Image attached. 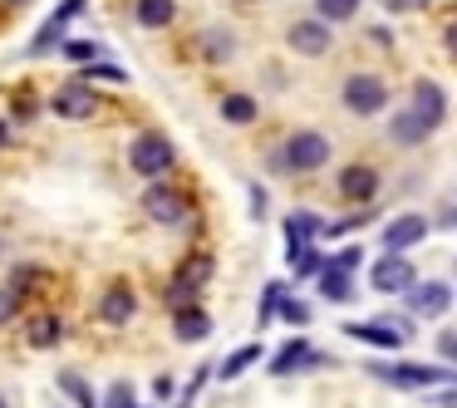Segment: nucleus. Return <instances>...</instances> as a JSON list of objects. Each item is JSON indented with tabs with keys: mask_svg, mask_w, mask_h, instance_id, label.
I'll list each match as a JSON object with an SVG mask.
<instances>
[{
	"mask_svg": "<svg viewBox=\"0 0 457 408\" xmlns=\"http://www.w3.org/2000/svg\"><path fill=\"white\" fill-rule=\"evenodd\" d=\"M374 379L394 388H437V384H457V369H437V364H374Z\"/></svg>",
	"mask_w": 457,
	"mask_h": 408,
	"instance_id": "1",
	"label": "nucleus"
},
{
	"mask_svg": "<svg viewBox=\"0 0 457 408\" xmlns=\"http://www.w3.org/2000/svg\"><path fill=\"white\" fill-rule=\"evenodd\" d=\"M329 162V138L325 133H290L286 148H280V168L290 172H315Z\"/></svg>",
	"mask_w": 457,
	"mask_h": 408,
	"instance_id": "2",
	"label": "nucleus"
},
{
	"mask_svg": "<svg viewBox=\"0 0 457 408\" xmlns=\"http://www.w3.org/2000/svg\"><path fill=\"white\" fill-rule=\"evenodd\" d=\"M129 162L133 172H143V178H162V172L172 168V143L162 138V133H138L129 148Z\"/></svg>",
	"mask_w": 457,
	"mask_h": 408,
	"instance_id": "3",
	"label": "nucleus"
},
{
	"mask_svg": "<svg viewBox=\"0 0 457 408\" xmlns=\"http://www.w3.org/2000/svg\"><path fill=\"white\" fill-rule=\"evenodd\" d=\"M384 104H388L384 79H374V74H349V79H345V109H349V113H359V119H374Z\"/></svg>",
	"mask_w": 457,
	"mask_h": 408,
	"instance_id": "4",
	"label": "nucleus"
},
{
	"mask_svg": "<svg viewBox=\"0 0 457 408\" xmlns=\"http://www.w3.org/2000/svg\"><path fill=\"white\" fill-rule=\"evenodd\" d=\"M143 212H148L153 221H162V227H182V221H187V202L158 178H153V187L143 192Z\"/></svg>",
	"mask_w": 457,
	"mask_h": 408,
	"instance_id": "5",
	"label": "nucleus"
},
{
	"mask_svg": "<svg viewBox=\"0 0 457 408\" xmlns=\"http://www.w3.org/2000/svg\"><path fill=\"white\" fill-rule=\"evenodd\" d=\"M349 339H364V345H378V349H398L413 339V325L408 320H374V325H345Z\"/></svg>",
	"mask_w": 457,
	"mask_h": 408,
	"instance_id": "6",
	"label": "nucleus"
},
{
	"mask_svg": "<svg viewBox=\"0 0 457 408\" xmlns=\"http://www.w3.org/2000/svg\"><path fill=\"white\" fill-rule=\"evenodd\" d=\"M207 276H212V261H207V256H192L187 266H182L178 276L168 280V300H172V310H178V305H192V300H197V290L207 286Z\"/></svg>",
	"mask_w": 457,
	"mask_h": 408,
	"instance_id": "7",
	"label": "nucleus"
},
{
	"mask_svg": "<svg viewBox=\"0 0 457 408\" xmlns=\"http://www.w3.org/2000/svg\"><path fill=\"white\" fill-rule=\"evenodd\" d=\"M408 305H413V315L437 320L453 305V290H447V280H413V286H408Z\"/></svg>",
	"mask_w": 457,
	"mask_h": 408,
	"instance_id": "8",
	"label": "nucleus"
},
{
	"mask_svg": "<svg viewBox=\"0 0 457 408\" xmlns=\"http://www.w3.org/2000/svg\"><path fill=\"white\" fill-rule=\"evenodd\" d=\"M408 286H413V261H403L398 251H388V261L374 266V290H384V296H403Z\"/></svg>",
	"mask_w": 457,
	"mask_h": 408,
	"instance_id": "9",
	"label": "nucleus"
},
{
	"mask_svg": "<svg viewBox=\"0 0 457 408\" xmlns=\"http://www.w3.org/2000/svg\"><path fill=\"white\" fill-rule=\"evenodd\" d=\"M423 237H428V217H418V212H403L398 221L384 227V246L388 251H408V246H418Z\"/></svg>",
	"mask_w": 457,
	"mask_h": 408,
	"instance_id": "10",
	"label": "nucleus"
},
{
	"mask_svg": "<svg viewBox=\"0 0 457 408\" xmlns=\"http://www.w3.org/2000/svg\"><path fill=\"white\" fill-rule=\"evenodd\" d=\"M408 109H413V113H423V119H428V129H437V123L447 119V94L437 89L433 79H418V84H413V104H408Z\"/></svg>",
	"mask_w": 457,
	"mask_h": 408,
	"instance_id": "11",
	"label": "nucleus"
},
{
	"mask_svg": "<svg viewBox=\"0 0 457 408\" xmlns=\"http://www.w3.org/2000/svg\"><path fill=\"white\" fill-rule=\"evenodd\" d=\"M374 192H378V172L374 168H345L339 172V197L345 202H374Z\"/></svg>",
	"mask_w": 457,
	"mask_h": 408,
	"instance_id": "12",
	"label": "nucleus"
},
{
	"mask_svg": "<svg viewBox=\"0 0 457 408\" xmlns=\"http://www.w3.org/2000/svg\"><path fill=\"white\" fill-rule=\"evenodd\" d=\"M290 50H295V54H325L329 50V25L295 21V25H290Z\"/></svg>",
	"mask_w": 457,
	"mask_h": 408,
	"instance_id": "13",
	"label": "nucleus"
},
{
	"mask_svg": "<svg viewBox=\"0 0 457 408\" xmlns=\"http://www.w3.org/2000/svg\"><path fill=\"white\" fill-rule=\"evenodd\" d=\"M310 364H320L315 345H305V339H290V345L280 349L276 359H270V374H276V379H286V374H295V369H310Z\"/></svg>",
	"mask_w": 457,
	"mask_h": 408,
	"instance_id": "14",
	"label": "nucleus"
},
{
	"mask_svg": "<svg viewBox=\"0 0 457 408\" xmlns=\"http://www.w3.org/2000/svg\"><path fill=\"white\" fill-rule=\"evenodd\" d=\"M133 310H138V305H133V290L129 286H109V290H104V300H99V320H104V325H129Z\"/></svg>",
	"mask_w": 457,
	"mask_h": 408,
	"instance_id": "15",
	"label": "nucleus"
},
{
	"mask_svg": "<svg viewBox=\"0 0 457 408\" xmlns=\"http://www.w3.org/2000/svg\"><path fill=\"white\" fill-rule=\"evenodd\" d=\"M172 329H178L182 345H197V339L212 335V315L197 305H178V315H172Z\"/></svg>",
	"mask_w": 457,
	"mask_h": 408,
	"instance_id": "16",
	"label": "nucleus"
},
{
	"mask_svg": "<svg viewBox=\"0 0 457 408\" xmlns=\"http://www.w3.org/2000/svg\"><path fill=\"white\" fill-rule=\"evenodd\" d=\"M94 104H99V99H94L89 89H79V84H64V89L54 94V104H50V109L60 113V119H89V113H94Z\"/></svg>",
	"mask_w": 457,
	"mask_h": 408,
	"instance_id": "17",
	"label": "nucleus"
},
{
	"mask_svg": "<svg viewBox=\"0 0 457 408\" xmlns=\"http://www.w3.org/2000/svg\"><path fill=\"white\" fill-rule=\"evenodd\" d=\"M388 133H394V143H403V148H413V143H423L433 129H428V119H423V113L403 109V113H394V123H388Z\"/></svg>",
	"mask_w": 457,
	"mask_h": 408,
	"instance_id": "18",
	"label": "nucleus"
},
{
	"mask_svg": "<svg viewBox=\"0 0 457 408\" xmlns=\"http://www.w3.org/2000/svg\"><path fill=\"white\" fill-rule=\"evenodd\" d=\"M320 296H325V300H349V296H354V280H349V271H339V266H329V261H325V271H320Z\"/></svg>",
	"mask_w": 457,
	"mask_h": 408,
	"instance_id": "19",
	"label": "nucleus"
},
{
	"mask_svg": "<svg viewBox=\"0 0 457 408\" xmlns=\"http://www.w3.org/2000/svg\"><path fill=\"white\" fill-rule=\"evenodd\" d=\"M133 15H138V25H148V30H162V25H172L178 5H172V0H138Z\"/></svg>",
	"mask_w": 457,
	"mask_h": 408,
	"instance_id": "20",
	"label": "nucleus"
},
{
	"mask_svg": "<svg viewBox=\"0 0 457 408\" xmlns=\"http://www.w3.org/2000/svg\"><path fill=\"white\" fill-rule=\"evenodd\" d=\"M286 237H290V251H295V246H310V241L320 237L315 217H310V212H290V217H286Z\"/></svg>",
	"mask_w": 457,
	"mask_h": 408,
	"instance_id": "21",
	"label": "nucleus"
},
{
	"mask_svg": "<svg viewBox=\"0 0 457 408\" xmlns=\"http://www.w3.org/2000/svg\"><path fill=\"white\" fill-rule=\"evenodd\" d=\"M221 119L227 123H251L256 119V99H251V94H227V99H221Z\"/></svg>",
	"mask_w": 457,
	"mask_h": 408,
	"instance_id": "22",
	"label": "nucleus"
},
{
	"mask_svg": "<svg viewBox=\"0 0 457 408\" xmlns=\"http://www.w3.org/2000/svg\"><path fill=\"white\" fill-rule=\"evenodd\" d=\"M290 261H295V276H320V271H325V256H320L315 246H295Z\"/></svg>",
	"mask_w": 457,
	"mask_h": 408,
	"instance_id": "23",
	"label": "nucleus"
},
{
	"mask_svg": "<svg viewBox=\"0 0 457 408\" xmlns=\"http://www.w3.org/2000/svg\"><path fill=\"white\" fill-rule=\"evenodd\" d=\"M54 339H60V320H54V315H40V320L30 325V345H35V349H50Z\"/></svg>",
	"mask_w": 457,
	"mask_h": 408,
	"instance_id": "24",
	"label": "nucleus"
},
{
	"mask_svg": "<svg viewBox=\"0 0 457 408\" xmlns=\"http://www.w3.org/2000/svg\"><path fill=\"white\" fill-rule=\"evenodd\" d=\"M256 354H261V349H256V345H246V349H237V354H231V359H227V364H221V379H241V374H246V369H251V364H256Z\"/></svg>",
	"mask_w": 457,
	"mask_h": 408,
	"instance_id": "25",
	"label": "nucleus"
},
{
	"mask_svg": "<svg viewBox=\"0 0 457 408\" xmlns=\"http://www.w3.org/2000/svg\"><path fill=\"white\" fill-rule=\"evenodd\" d=\"M320 21H349V15L359 11V0H315Z\"/></svg>",
	"mask_w": 457,
	"mask_h": 408,
	"instance_id": "26",
	"label": "nucleus"
},
{
	"mask_svg": "<svg viewBox=\"0 0 457 408\" xmlns=\"http://www.w3.org/2000/svg\"><path fill=\"white\" fill-rule=\"evenodd\" d=\"M60 388H64V394H70L79 408H94V394H89V384H84L79 374H60Z\"/></svg>",
	"mask_w": 457,
	"mask_h": 408,
	"instance_id": "27",
	"label": "nucleus"
},
{
	"mask_svg": "<svg viewBox=\"0 0 457 408\" xmlns=\"http://www.w3.org/2000/svg\"><path fill=\"white\" fill-rule=\"evenodd\" d=\"M64 54H70V60H99V45H89V40H70V45H64Z\"/></svg>",
	"mask_w": 457,
	"mask_h": 408,
	"instance_id": "28",
	"label": "nucleus"
},
{
	"mask_svg": "<svg viewBox=\"0 0 457 408\" xmlns=\"http://www.w3.org/2000/svg\"><path fill=\"white\" fill-rule=\"evenodd\" d=\"M359 261H364V251L359 246H349V251H339V256H329V266H339V271H349V276H354V266Z\"/></svg>",
	"mask_w": 457,
	"mask_h": 408,
	"instance_id": "29",
	"label": "nucleus"
},
{
	"mask_svg": "<svg viewBox=\"0 0 457 408\" xmlns=\"http://www.w3.org/2000/svg\"><path fill=\"white\" fill-rule=\"evenodd\" d=\"M428 404L433 408H457V388H428Z\"/></svg>",
	"mask_w": 457,
	"mask_h": 408,
	"instance_id": "30",
	"label": "nucleus"
},
{
	"mask_svg": "<svg viewBox=\"0 0 457 408\" xmlns=\"http://www.w3.org/2000/svg\"><path fill=\"white\" fill-rule=\"evenodd\" d=\"M109 408H133V388H129V384H113V394H109Z\"/></svg>",
	"mask_w": 457,
	"mask_h": 408,
	"instance_id": "31",
	"label": "nucleus"
},
{
	"mask_svg": "<svg viewBox=\"0 0 457 408\" xmlns=\"http://www.w3.org/2000/svg\"><path fill=\"white\" fill-rule=\"evenodd\" d=\"M84 74H94V79H119V84H123V70H119V64H89Z\"/></svg>",
	"mask_w": 457,
	"mask_h": 408,
	"instance_id": "32",
	"label": "nucleus"
},
{
	"mask_svg": "<svg viewBox=\"0 0 457 408\" xmlns=\"http://www.w3.org/2000/svg\"><path fill=\"white\" fill-rule=\"evenodd\" d=\"M15 320V290H0V325Z\"/></svg>",
	"mask_w": 457,
	"mask_h": 408,
	"instance_id": "33",
	"label": "nucleus"
},
{
	"mask_svg": "<svg viewBox=\"0 0 457 408\" xmlns=\"http://www.w3.org/2000/svg\"><path fill=\"white\" fill-rule=\"evenodd\" d=\"M437 349H443V354H447V359H457V329H447V335H443V339H437Z\"/></svg>",
	"mask_w": 457,
	"mask_h": 408,
	"instance_id": "34",
	"label": "nucleus"
},
{
	"mask_svg": "<svg viewBox=\"0 0 457 408\" xmlns=\"http://www.w3.org/2000/svg\"><path fill=\"white\" fill-rule=\"evenodd\" d=\"M428 0H388V11H423Z\"/></svg>",
	"mask_w": 457,
	"mask_h": 408,
	"instance_id": "35",
	"label": "nucleus"
},
{
	"mask_svg": "<svg viewBox=\"0 0 457 408\" xmlns=\"http://www.w3.org/2000/svg\"><path fill=\"white\" fill-rule=\"evenodd\" d=\"M437 227H447V231H457V207H443V217H437Z\"/></svg>",
	"mask_w": 457,
	"mask_h": 408,
	"instance_id": "36",
	"label": "nucleus"
},
{
	"mask_svg": "<svg viewBox=\"0 0 457 408\" xmlns=\"http://www.w3.org/2000/svg\"><path fill=\"white\" fill-rule=\"evenodd\" d=\"M447 50L457 54V25H447Z\"/></svg>",
	"mask_w": 457,
	"mask_h": 408,
	"instance_id": "37",
	"label": "nucleus"
},
{
	"mask_svg": "<svg viewBox=\"0 0 457 408\" xmlns=\"http://www.w3.org/2000/svg\"><path fill=\"white\" fill-rule=\"evenodd\" d=\"M5 143H11V123L0 119V148H5Z\"/></svg>",
	"mask_w": 457,
	"mask_h": 408,
	"instance_id": "38",
	"label": "nucleus"
},
{
	"mask_svg": "<svg viewBox=\"0 0 457 408\" xmlns=\"http://www.w3.org/2000/svg\"><path fill=\"white\" fill-rule=\"evenodd\" d=\"M0 408H11V404H5V398H0Z\"/></svg>",
	"mask_w": 457,
	"mask_h": 408,
	"instance_id": "39",
	"label": "nucleus"
}]
</instances>
